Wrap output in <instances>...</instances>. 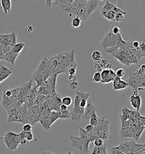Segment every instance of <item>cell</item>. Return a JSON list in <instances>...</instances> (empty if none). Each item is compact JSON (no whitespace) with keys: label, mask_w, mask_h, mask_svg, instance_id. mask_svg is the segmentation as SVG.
<instances>
[{"label":"cell","mask_w":145,"mask_h":154,"mask_svg":"<svg viewBox=\"0 0 145 154\" xmlns=\"http://www.w3.org/2000/svg\"><path fill=\"white\" fill-rule=\"evenodd\" d=\"M109 121L104 118H99L98 124L93 128L90 134V142H94L96 138L103 140H107L109 137Z\"/></svg>","instance_id":"cell-1"},{"label":"cell","mask_w":145,"mask_h":154,"mask_svg":"<svg viewBox=\"0 0 145 154\" xmlns=\"http://www.w3.org/2000/svg\"><path fill=\"white\" fill-rule=\"evenodd\" d=\"M68 139L72 143V147L81 153V154H89V144L90 143V138L82 140L79 137L69 135Z\"/></svg>","instance_id":"cell-2"},{"label":"cell","mask_w":145,"mask_h":154,"mask_svg":"<svg viewBox=\"0 0 145 154\" xmlns=\"http://www.w3.org/2000/svg\"><path fill=\"white\" fill-rule=\"evenodd\" d=\"M2 140L9 149L15 150L20 144L21 139L19 134L9 131L2 137Z\"/></svg>","instance_id":"cell-3"},{"label":"cell","mask_w":145,"mask_h":154,"mask_svg":"<svg viewBox=\"0 0 145 154\" xmlns=\"http://www.w3.org/2000/svg\"><path fill=\"white\" fill-rule=\"evenodd\" d=\"M118 45L117 41L116 40V35H114L110 31L105 36L103 39L100 43V45L102 48L104 50L109 48H112Z\"/></svg>","instance_id":"cell-4"},{"label":"cell","mask_w":145,"mask_h":154,"mask_svg":"<svg viewBox=\"0 0 145 154\" xmlns=\"http://www.w3.org/2000/svg\"><path fill=\"white\" fill-rule=\"evenodd\" d=\"M102 82V83H109L113 82L114 79L116 77V73L112 69H104L101 72Z\"/></svg>","instance_id":"cell-5"},{"label":"cell","mask_w":145,"mask_h":154,"mask_svg":"<svg viewBox=\"0 0 145 154\" xmlns=\"http://www.w3.org/2000/svg\"><path fill=\"white\" fill-rule=\"evenodd\" d=\"M130 102L131 106L137 109V112H138L141 107L142 100L140 94L138 93V91H134L130 98Z\"/></svg>","instance_id":"cell-6"},{"label":"cell","mask_w":145,"mask_h":154,"mask_svg":"<svg viewBox=\"0 0 145 154\" xmlns=\"http://www.w3.org/2000/svg\"><path fill=\"white\" fill-rule=\"evenodd\" d=\"M87 1H77V13L76 17H78L82 19L87 20L86 14V4Z\"/></svg>","instance_id":"cell-7"},{"label":"cell","mask_w":145,"mask_h":154,"mask_svg":"<svg viewBox=\"0 0 145 154\" xmlns=\"http://www.w3.org/2000/svg\"><path fill=\"white\" fill-rule=\"evenodd\" d=\"M96 109L92 104L91 100L89 99L85 109V113L82 119L86 122H89L90 120L91 116L92 115V113L96 112Z\"/></svg>","instance_id":"cell-8"},{"label":"cell","mask_w":145,"mask_h":154,"mask_svg":"<svg viewBox=\"0 0 145 154\" xmlns=\"http://www.w3.org/2000/svg\"><path fill=\"white\" fill-rule=\"evenodd\" d=\"M100 1H87L86 4V14L87 19L89 18L91 13L98 8Z\"/></svg>","instance_id":"cell-9"},{"label":"cell","mask_w":145,"mask_h":154,"mask_svg":"<svg viewBox=\"0 0 145 154\" xmlns=\"http://www.w3.org/2000/svg\"><path fill=\"white\" fill-rule=\"evenodd\" d=\"M75 1V0H57L52 1V4L57 5L63 11L66 12L70 5Z\"/></svg>","instance_id":"cell-10"},{"label":"cell","mask_w":145,"mask_h":154,"mask_svg":"<svg viewBox=\"0 0 145 154\" xmlns=\"http://www.w3.org/2000/svg\"><path fill=\"white\" fill-rule=\"evenodd\" d=\"M95 68L98 70V72L102 71L104 69H112V65L108 63L107 59H100L98 62H94Z\"/></svg>","instance_id":"cell-11"},{"label":"cell","mask_w":145,"mask_h":154,"mask_svg":"<svg viewBox=\"0 0 145 154\" xmlns=\"http://www.w3.org/2000/svg\"><path fill=\"white\" fill-rule=\"evenodd\" d=\"M128 86L126 81L122 80L121 79L116 77L113 81V89L114 91H120L125 89Z\"/></svg>","instance_id":"cell-12"},{"label":"cell","mask_w":145,"mask_h":154,"mask_svg":"<svg viewBox=\"0 0 145 154\" xmlns=\"http://www.w3.org/2000/svg\"><path fill=\"white\" fill-rule=\"evenodd\" d=\"M13 68H8L4 66H0V84L11 75Z\"/></svg>","instance_id":"cell-13"},{"label":"cell","mask_w":145,"mask_h":154,"mask_svg":"<svg viewBox=\"0 0 145 154\" xmlns=\"http://www.w3.org/2000/svg\"><path fill=\"white\" fill-rule=\"evenodd\" d=\"M2 9L5 14H8L11 10V1L10 0H1L0 1Z\"/></svg>","instance_id":"cell-14"},{"label":"cell","mask_w":145,"mask_h":154,"mask_svg":"<svg viewBox=\"0 0 145 154\" xmlns=\"http://www.w3.org/2000/svg\"><path fill=\"white\" fill-rule=\"evenodd\" d=\"M18 55L19 54L14 53L10 50L9 52L5 55V60L8 61L10 63L14 65L15 62V60L17 59Z\"/></svg>","instance_id":"cell-15"},{"label":"cell","mask_w":145,"mask_h":154,"mask_svg":"<svg viewBox=\"0 0 145 154\" xmlns=\"http://www.w3.org/2000/svg\"><path fill=\"white\" fill-rule=\"evenodd\" d=\"M107 145L104 144L100 147H94L91 154H107Z\"/></svg>","instance_id":"cell-16"},{"label":"cell","mask_w":145,"mask_h":154,"mask_svg":"<svg viewBox=\"0 0 145 154\" xmlns=\"http://www.w3.org/2000/svg\"><path fill=\"white\" fill-rule=\"evenodd\" d=\"M25 45V43L24 42H19L17 43L15 45L12 47V48L10 49V51L13 52L14 53L19 54L23 50Z\"/></svg>","instance_id":"cell-17"},{"label":"cell","mask_w":145,"mask_h":154,"mask_svg":"<svg viewBox=\"0 0 145 154\" xmlns=\"http://www.w3.org/2000/svg\"><path fill=\"white\" fill-rule=\"evenodd\" d=\"M81 98L78 91L76 92V96L74 98V107L73 109H77L80 108V103H81Z\"/></svg>","instance_id":"cell-18"},{"label":"cell","mask_w":145,"mask_h":154,"mask_svg":"<svg viewBox=\"0 0 145 154\" xmlns=\"http://www.w3.org/2000/svg\"><path fill=\"white\" fill-rule=\"evenodd\" d=\"M82 19L81 18L78 17H76L75 18L72 19V26L74 28H78L81 26Z\"/></svg>","instance_id":"cell-19"},{"label":"cell","mask_w":145,"mask_h":154,"mask_svg":"<svg viewBox=\"0 0 145 154\" xmlns=\"http://www.w3.org/2000/svg\"><path fill=\"white\" fill-rule=\"evenodd\" d=\"M99 120V118L98 117L96 112L92 113V115L91 116L90 119V124L91 125L92 127H95L98 122Z\"/></svg>","instance_id":"cell-20"},{"label":"cell","mask_w":145,"mask_h":154,"mask_svg":"<svg viewBox=\"0 0 145 154\" xmlns=\"http://www.w3.org/2000/svg\"><path fill=\"white\" fill-rule=\"evenodd\" d=\"M127 13H118L115 15L114 17V21L118 23H121L125 20V15L127 14Z\"/></svg>","instance_id":"cell-21"},{"label":"cell","mask_w":145,"mask_h":154,"mask_svg":"<svg viewBox=\"0 0 145 154\" xmlns=\"http://www.w3.org/2000/svg\"><path fill=\"white\" fill-rule=\"evenodd\" d=\"M79 138H81L82 140L90 138L89 133H88L85 129L81 128H79Z\"/></svg>","instance_id":"cell-22"},{"label":"cell","mask_w":145,"mask_h":154,"mask_svg":"<svg viewBox=\"0 0 145 154\" xmlns=\"http://www.w3.org/2000/svg\"><path fill=\"white\" fill-rule=\"evenodd\" d=\"M91 58L93 59L94 62H98L102 58V54L99 51L96 50L92 53Z\"/></svg>","instance_id":"cell-23"},{"label":"cell","mask_w":145,"mask_h":154,"mask_svg":"<svg viewBox=\"0 0 145 154\" xmlns=\"http://www.w3.org/2000/svg\"><path fill=\"white\" fill-rule=\"evenodd\" d=\"M59 118L62 119H70L71 118L70 113L69 110L60 111H59Z\"/></svg>","instance_id":"cell-24"},{"label":"cell","mask_w":145,"mask_h":154,"mask_svg":"<svg viewBox=\"0 0 145 154\" xmlns=\"http://www.w3.org/2000/svg\"><path fill=\"white\" fill-rule=\"evenodd\" d=\"M72 98L70 97H65L62 98L61 100V103L66 106L67 107L70 106L72 104Z\"/></svg>","instance_id":"cell-25"},{"label":"cell","mask_w":145,"mask_h":154,"mask_svg":"<svg viewBox=\"0 0 145 154\" xmlns=\"http://www.w3.org/2000/svg\"><path fill=\"white\" fill-rule=\"evenodd\" d=\"M92 82L95 83H98L102 82V76H101V73L97 71L95 72L93 76H92Z\"/></svg>","instance_id":"cell-26"},{"label":"cell","mask_w":145,"mask_h":154,"mask_svg":"<svg viewBox=\"0 0 145 154\" xmlns=\"http://www.w3.org/2000/svg\"><path fill=\"white\" fill-rule=\"evenodd\" d=\"M21 131L23 132L27 133V132H30L32 131V125L30 124V123H27L25 124L22 128H21Z\"/></svg>","instance_id":"cell-27"},{"label":"cell","mask_w":145,"mask_h":154,"mask_svg":"<svg viewBox=\"0 0 145 154\" xmlns=\"http://www.w3.org/2000/svg\"><path fill=\"white\" fill-rule=\"evenodd\" d=\"M116 77L121 79L125 75V71L123 68H119L115 72Z\"/></svg>","instance_id":"cell-28"},{"label":"cell","mask_w":145,"mask_h":154,"mask_svg":"<svg viewBox=\"0 0 145 154\" xmlns=\"http://www.w3.org/2000/svg\"><path fill=\"white\" fill-rule=\"evenodd\" d=\"M93 142L95 147H100L104 144V141L101 138H96Z\"/></svg>","instance_id":"cell-29"},{"label":"cell","mask_w":145,"mask_h":154,"mask_svg":"<svg viewBox=\"0 0 145 154\" xmlns=\"http://www.w3.org/2000/svg\"><path fill=\"white\" fill-rule=\"evenodd\" d=\"M110 152L111 154H126L123 153L121 151H120L116 147L111 148L110 149Z\"/></svg>","instance_id":"cell-30"},{"label":"cell","mask_w":145,"mask_h":154,"mask_svg":"<svg viewBox=\"0 0 145 154\" xmlns=\"http://www.w3.org/2000/svg\"><path fill=\"white\" fill-rule=\"evenodd\" d=\"M69 86L72 90H76L78 87V83L77 82H69Z\"/></svg>","instance_id":"cell-31"},{"label":"cell","mask_w":145,"mask_h":154,"mask_svg":"<svg viewBox=\"0 0 145 154\" xmlns=\"http://www.w3.org/2000/svg\"><path fill=\"white\" fill-rule=\"evenodd\" d=\"M112 33L114 35H117L118 34L120 33V28L118 26H114L112 28V29L111 30Z\"/></svg>","instance_id":"cell-32"},{"label":"cell","mask_w":145,"mask_h":154,"mask_svg":"<svg viewBox=\"0 0 145 154\" xmlns=\"http://www.w3.org/2000/svg\"><path fill=\"white\" fill-rule=\"evenodd\" d=\"M25 138L28 141H31L34 139V135L32 131L30 132H27L26 133V135H25Z\"/></svg>","instance_id":"cell-33"},{"label":"cell","mask_w":145,"mask_h":154,"mask_svg":"<svg viewBox=\"0 0 145 154\" xmlns=\"http://www.w3.org/2000/svg\"><path fill=\"white\" fill-rule=\"evenodd\" d=\"M30 143V141L27 140L26 138H24L20 141V144L23 147H27Z\"/></svg>","instance_id":"cell-34"},{"label":"cell","mask_w":145,"mask_h":154,"mask_svg":"<svg viewBox=\"0 0 145 154\" xmlns=\"http://www.w3.org/2000/svg\"><path fill=\"white\" fill-rule=\"evenodd\" d=\"M131 45H132V47L134 49H139V48L140 46V42L137 41H133L131 43Z\"/></svg>","instance_id":"cell-35"},{"label":"cell","mask_w":145,"mask_h":154,"mask_svg":"<svg viewBox=\"0 0 145 154\" xmlns=\"http://www.w3.org/2000/svg\"><path fill=\"white\" fill-rule=\"evenodd\" d=\"M68 82H76L77 77L75 75H69L68 77Z\"/></svg>","instance_id":"cell-36"},{"label":"cell","mask_w":145,"mask_h":154,"mask_svg":"<svg viewBox=\"0 0 145 154\" xmlns=\"http://www.w3.org/2000/svg\"><path fill=\"white\" fill-rule=\"evenodd\" d=\"M76 72V68H69L67 71V72L69 73V75H75Z\"/></svg>","instance_id":"cell-37"},{"label":"cell","mask_w":145,"mask_h":154,"mask_svg":"<svg viewBox=\"0 0 145 154\" xmlns=\"http://www.w3.org/2000/svg\"><path fill=\"white\" fill-rule=\"evenodd\" d=\"M93 128H94V127H92L91 125L89 124V125H86V127H85V131H86L88 133H90L91 131H92V129H93Z\"/></svg>","instance_id":"cell-38"},{"label":"cell","mask_w":145,"mask_h":154,"mask_svg":"<svg viewBox=\"0 0 145 154\" xmlns=\"http://www.w3.org/2000/svg\"><path fill=\"white\" fill-rule=\"evenodd\" d=\"M140 122L142 126H145V116H141L140 118Z\"/></svg>","instance_id":"cell-39"},{"label":"cell","mask_w":145,"mask_h":154,"mask_svg":"<svg viewBox=\"0 0 145 154\" xmlns=\"http://www.w3.org/2000/svg\"><path fill=\"white\" fill-rule=\"evenodd\" d=\"M68 109V107L66 106H65L64 104H61V106L60 107V111H66Z\"/></svg>","instance_id":"cell-40"},{"label":"cell","mask_w":145,"mask_h":154,"mask_svg":"<svg viewBox=\"0 0 145 154\" xmlns=\"http://www.w3.org/2000/svg\"><path fill=\"white\" fill-rule=\"evenodd\" d=\"M5 60V55L1 50H0V60Z\"/></svg>","instance_id":"cell-41"},{"label":"cell","mask_w":145,"mask_h":154,"mask_svg":"<svg viewBox=\"0 0 145 154\" xmlns=\"http://www.w3.org/2000/svg\"><path fill=\"white\" fill-rule=\"evenodd\" d=\"M45 4L48 6V7H50L51 4H52V1H45Z\"/></svg>","instance_id":"cell-42"},{"label":"cell","mask_w":145,"mask_h":154,"mask_svg":"<svg viewBox=\"0 0 145 154\" xmlns=\"http://www.w3.org/2000/svg\"><path fill=\"white\" fill-rule=\"evenodd\" d=\"M140 69L142 71H143V72L145 73V64H143V65L141 66Z\"/></svg>","instance_id":"cell-43"},{"label":"cell","mask_w":145,"mask_h":154,"mask_svg":"<svg viewBox=\"0 0 145 154\" xmlns=\"http://www.w3.org/2000/svg\"><path fill=\"white\" fill-rule=\"evenodd\" d=\"M42 154H54V153L52 152H43Z\"/></svg>","instance_id":"cell-44"},{"label":"cell","mask_w":145,"mask_h":154,"mask_svg":"<svg viewBox=\"0 0 145 154\" xmlns=\"http://www.w3.org/2000/svg\"><path fill=\"white\" fill-rule=\"evenodd\" d=\"M66 154H72V152H68V153Z\"/></svg>","instance_id":"cell-45"},{"label":"cell","mask_w":145,"mask_h":154,"mask_svg":"<svg viewBox=\"0 0 145 154\" xmlns=\"http://www.w3.org/2000/svg\"><path fill=\"white\" fill-rule=\"evenodd\" d=\"M143 154H145V149H144V151H143Z\"/></svg>","instance_id":"cell-46"}]
</instances>
